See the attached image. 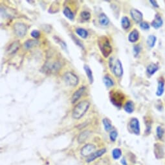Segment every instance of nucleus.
Listing matches in <instances>:
<instances>
[{
    "label": "nucleus",
    "mask_w": 165,
    "mask_h": 165,
    "mask_svg": "<svg viewBox=\"0 0 165 165\" xmlns=\"http://www.w3.org/2000/svg\"><path fill=\"white\" fill-rule=\"evenodd\" d=\"M90 103L87 100H82L78 102L73 110L72 117L76 120L80 119L90 108Z\"/></svg>",
    "instance_id": "obj_1"
},
{
    "label": "nucleus",
    "mask_w": 165,
    "mask_h": 165,
    "mask_svg": "<svg viewBox=\"0 0 165 165\" xmlns=\"http://www.w3.org/2000/svg\"><path fill=\"white\" fill-rule=\"evenodd\" d=\"M98 45L104 58H107V57H109L113 50L109 39L105 36L100 37L98 40Z\"/></svg>",
    "instance_id": "obj_2"
},
{
    "label": "nucleus",
    "mask_w": 165,
    "mask_h": 165,
    "mask_svg": "<svg viewBox=\"0 0 165 165\" xmlns=\"http://www.w3.org/2000/svg\"><path fill=\"white\" fill-rule=\"evenodd\" d=\"M124 95L119 91L112 90L110 93V99L111 102L115 107L120 108L122 106L123 102L124 100Z\"/></svg>",
    "instance_id": "obj_3"
},
{
    "label": "nucleus",
    "mask_w": 165,
    "mask_h": 165,
    "mask_svg": "<svg viewBox=\"0 0 165 165\" xmlns=\"http://www.w3.org/2000/svg\"><path fill=\"white\" fill-rule=\"evenodd\" d=\"M63 80L65 84L69 86L75 87L79 83V78L75 73L73 72H67L63 75Z\"/></svg>",
    "instance_id": "obj_4"
},
{
    "label": "nucleus",
    "mask_w": 165,
    "mask_h": 165,
    "mask_svg": "<svg viewBox=\"0 0 165 165\" xmlns=\"http://www.w3.org/2000/svg\"><path fill=\"white\" fill-rule=\"evenodd\" d=\"M14 31L16 35L18 37L23 38L25 36V34L27 33V28L26 25L21 23V22H17L15 23L14 25Z\"/></svg>",
    "instance_id": "obj_5"
},
{
    "label": "nucleus",
    "mask_w": 165,
    "mask_h": 165,
    "mask_svg": "<svg viewBox=\"0 0 165 165\" xmlns=\"http://www.w3.org/2000/svg\"><path fill=\"white\" fill-rule=\"evenodd\" d=\"M129 128L132 132L136 135H139L141 134L140 124L137 118H132L129 122Z\"/></svg>",
    "instance_id": "obj_6"
},
{
    "label": "nucleus",
    "mask_w": 165,
    "mask_h": 165,
    "mask_svg": "<svg viewBox=\"0 0 165 165\" xmlns=\"http://www.w3.org/2000/svg\"><path fill=\"white\" fill-rule=\"evenodd\" d=\"M112 72L113 73V74L115 75V77L120 78L123 75V67L121 62H120V60H117L116 62L114 63L113 67L112 68Z\"/></svg>",
    "instance_id": "obj_7"
},
{
    "label": "nucleus",
    "mask_w": 165,
    "mask_h": 165,
    "mask_svg": "<svg viewBox=\"0 0 165 165\" xmlns=\"http://www.w3.org/2000/svg\"><path fill=\"white\" fill-rule=\"evenodd\" d=\"M61 68L60 63L59 62H53V63H47L46 64L43 66V69H44V72L45 73H52L56 72L59 70V69Z\"/></svg>",
    "instance_id": "obj_8"
},
{
    "label": "nucleus",
    "mask_w": 165,
    "mask_h": 165,
    "mask_svg": "<svg viewBox=\"0 0 165 165\" xmlns=\"http://www.w3.org/2000/svg\"><path fill=\"white\" fill-rule=\"evenodd\" d=\"M96 150V147L93 144H87L82 148L80 154L84 157H88L91 154L94 153Z\"/></svg>",
    "instance_id": "obj_9"
},
{
    "label": "nucleus",
    "mask_w": 165,
    "mask_h": 165,
    "mask_svg": "<svg viewBox=\"0 0 165 165\" xmlns=\"http://www.w3.org/2000/svg\"><path fill=\"white\" fill-rule=\"evenodd\" d=\"M130 15H131L133 20L137 23H141L143 20V14L137 9H132L130 11Z\"/></svg>",
    "instance_id": "obj_10"
},
{
    "label": "nucleus",
    "mask_w": 165,
    "mask_h": 165,
    "mask_svg": "<svg viewBox=\"0 0 165 165\" xmlns=\"http://www.w3.org/2000/svg\"><path fill=\"white\" fill-rule=\"evenodd\" d=\"M85 89L86 88H85V86H82L80 88H78V90L73 94V96L71 97V100L72 104L76 103L79 99H80L81 97L82 96V95H83L85 92Z\"/></svg>",
    "instance_id": "obj_11"
},
{
    "label": "nucleus",
    "mask_w": 165,
    "mask_h": 165,
    "mask_svg": "<svg viewBox=\"0 0 165 165\" xmlns=\"http://www.w3.org/2000/svg\"><path fill=\"white\" fill-rule=\"evenodd\" d=\"M106 148H103V149H100V150L95 151L94 153H93L92 154H91L90 156H88L87 159H86V162L87 163H90V162L94 161L95 159H96L97 158H98L102 156L103 154H104L106 153Z\"/></svg>",
    "instance_id": "obj_12"
},
{
    "label": "nucleus",
    "mask_w": 165,
    "mask_h": 165,
    "mask_svg": "<svg viewBox=\"0 0 165 165\" xmlns=\"http://www.w3.org/2000/svg\"><path fill=\"white\" fill-rule=\"evenodd\" d=\"M154 154H155V156L157 159H160L163 158L164 157V150H163V148L162 146L159 144V143H155L154 145Z\"/></svg>",
    "instance_id": "obj_13"
},
{
    "label": "nucleus",
    "mask_w": 165,
    "mask_h": 165,
    "mask_svg": "<svg viewBox=\"0 0 165 165\" xmlns=\"http://www.w3.org/2000/svg\"><path fill=\"white\" fill-rule=\"evenodd\" d=\"M163 25V20L162 19L161 16L159 14H155L154 20L152 21L151 25L155 29H158V28H161Z\"/></svg>",
    "instance_id": "obj_14"
},
{
    "label": "nucleus",
    "mask_w": 165,
    "mask_h": 165,
    "mask_svg": "<svg viewBox=\"0 0 165 165\" xmlns=\"http://www.w3.org/2000/svg\"><path fill=\"white\" fill-rule=\"evenodd\" d=\"M20 47V43L19 41H16V42H12L10 46H9L7 49V53L9 55H12L18 51Z\"/></svg>",
    "instance_id": "obj_15"
},
{
    "label": "nucleus",
    "mask_w": 165,
    "mask_h": 165,
    "mask_svg": "<svg viewBox=\"0 0 165 165\" xmlns=\"http://www.w3.org/2000/svg\"><path fill=\"white\" fill-rule=\"evenodd\" d=\"M159 66L157 64L151 63L147 66V73L149 77H151V76H153L159 70Z\"/></svg>",
    "instance_id": "obj_16"
},
{
    "label": "nucleus",
    "mask_w": 165,
    "mask_h": 165,
    "mask_svg": "<svg viewBox=\"0 0 165 165\" xmlns=\"http://www.w3.org/2000/svg\"><path fill=\"white\" fill-rule=\"evenodd\" d=\"M139 38V31L135 28L130 32L128 35V40L131 43L137 42Z\"/></svg>",
    "instance_id": "obj_17"
},
{
    "label": "nucleus",
    "mask_w": 165,
    "mask_h": 165,
    "mask_svg": "<svg viewBox=\"0 0 165 165\" xmlns=\"http://www.w3.org/2000/svg\"><path fill=\"white\" fill-rule=\"evenodd\" d=\"M91 134V132L88 130H85V131L82 132L80 133V135L78 137V142L79 144H82L87 140V139L90 137Z\"/></svg>",
    "instance_id": "obj_18"
},
{
    "label": "nucleus",
    "mask_w": 165,
    "mask_h": 165,
    "mask_svg": "<svg viewBox=\"0 0 165 165\" xmlns=\"http://www.w3.org/2000/svg\"><path fill=\"white\" fill-rule=\"evenodd\" d=\"M84 71L85 72V74L87 75V77L88 78V80L90 82V83L92 84L94 82L93 75V71H92L91 69L90 68V66L87 65H84Z\"/></svg>",
    "instance_id": "obj_19"
},
{
    "label": "nucleus",
    "mask_w": 165,
    "mask_h": 165,
    "mask_svg": "<svg viewBox=\"0 0 165 165\" xmlns=\"http://www.w3.org/2000/svg\"><path fill=\"white\" fill-rule=\"evenodd\" d=\"M134 103L132 102V100H128L125 103L124 106V110L126 113L129 114H131L134 112Z\"/></svg>",
    "instance_id": "obj_20"
},
{
    "label": "nucleus",
    "mask_w": 165,
    "mask_h": 165,
    "mask_svg": "<svg viewBox=\"0 0 165 165\" xmlns=\"http://www.w3.org/2000/svg\"><path fill=\"white\" fill-rule=\"evenodd\" d=\"M164 82L163 79L161 78L158 81L156 95L158 97H161L164 93Z\"/></svg>",
    "instance_id": "obj_21"
},
{
    "label": "nucleus",
    "mask_w": 165,
    "mask_h": 165,
    "mask_svg": "<svg viewBox=\"0 0 165 165\" xmlns=\"http://www.w3.org/2000/svg\"><path fill=\"white\" fill-rule=\"evenodd\" d=\"M98 21L102 26H107L110 23V19L104 13H101L98 16Z\"/></svg>",
    "instance_id": "obj_22"
},
{
    "label": "nucleus",
    "mask_w": 165,
    "mask_h": 165,
    "mask_svg": "<svg viewBox=\"0 0 165 165\" xmlns=\"http://www.w3.org/2000/svg\"><path fill=\"white\" fill-rule=\"evenodd\" d=\"M39 42L37 40H28L23 44L24 47L26 49H29L38 45Z\"/></svg>",
    "instance_id": "obj_23"
},
{
    "label": "nucleus",
    "mask_w": 165,
    "mask_h": 165,
    "mask_svg": "<svg viewBox=\"0 0 165 165\" xmlns=\"http://www.w3.org/2000/svg\"><path fill=\"white\" fill-rule=\"evenodd\" d=\"M63 14L66 18H68L69 20H74L75 14L71 11V9L69 7H65V9H63Z\"/></svg>",
    "instance_id": "obj_24"
},
{
    "label": "nucleus",
    "mask_w": 165,
    "mask_h": 165,
    "mask_svg": "<svg viewBox=\"0 0 165 165\" xmlns=\"http://www.w3.org/2000/svg\"><path fill=\"white\" fill-rule=\"evenodd\" d=\"M121 25L123 29L128 30L131 27V22L127 16H123L121 20Z\"/></svg>",
    "instance_id": "obj_25"
},
{
    "label": "nucleus",
    "mask_w": 165,
    "mask_h": 165,
    "mask_svg": "<svg viewBox=\"0 0 165 165\" xmlns=\"http://www.w3.org/2000/svg\"><path fill=\"white\" fill-rule=\"evenodd\" d=\"M75 32L79 36L81 37L82 38H83V39L87 38L88 36V32L86 29H85V28H77V29H76Z\"/></svg>",
    "instance_id": "obj_26"
},
{
    "label": "nucleus",
    "mask_w": 165,
    "mask_h": 165,
    "mask_svg": "<svg viewBox=\"0 0 165 165\" xmlns=\"http://www.w3.org/2000/svg\"><path fill=\"white\" fill-rule=\"evenodd\" d=\"M103 82H104V85H105L107 87H112V86H113L114 84H115L113 79L108 75L104 76L103 78Z\"/></svg>",
    "instance_id": "obj_27"
},
{
    "label": "nucleus",
    "mask_w": 165,
    "mask_h": 165,
    "mask_svg": "<svg viewBox=\"0 0 165 165\" xmlns=\"http://www.w3.org/2000/svg\"><path fill=\"white\" fill-rule=\"evenodd\" d=\"M102 123L104 127V129L106 132H110V130H112L113 128V126L112 124V122L111 120L107 118H104L102 120Z\"/></svg>",
    "instance_id": "obj_28"
},
{
    "label": "nucleus",
    "mask_w": 165,
    "mask_h": 165,
    "mask_svg": "<svg viewBox=\"0 0 165 165\" xmlns=\"http://www.w3.org/2000/svg\"><path fill=\"white\" fill-rule=\"evenodd\" d=\"M156 41H157L156 36L154 35H150L147 38V43L149 47H150V48H153L155 45Z\"/></svg>",
    "instance_id": "obj_29"
},
{
    "label": "nucleus",
    "mask_w": 165,
    "mask_h": 165,
    "mask_svg": "<svg viewBox=\"0 0 165 165\" xmlns=\"http://www.w3.org/2000/svg\"><path fill=\"white\" fill-rule=\"evenodd\" d=\"M122 155V151L119 148H115L112 151V156L114 159H118Z\"/></svg>",
    "instance_id": "obj_30"
},
{
    "label": "nucleus",
    "mask_w": 165,
    "mask_h": 165,
    "mask_svg": "<svg viewBox=\"0 0 165 165\" xmlns=\"http://www.w3.org/2000/svg\"><path fill=\"white\" fill-rule=\"evenodd\" d=\"M156 134H157V137H158L159 139H163L164 134V130L161 126H158L157 127Z\"/></svg>",
    "instance_id": "obj_31"
},
{
    "label": "nucleus",
    "mask_w": 165,
    "mask_h": 165,
    "mask_svg": "<svg viewBox=\"0 0 165 165\" xmlns=\"http://www.w3.org/2000/svg\"><path fill=\"white\" fill-rule=\"evenodd\" d=\"M80 17L84 21H87L91 18V13L90 12L84 11L81 12L80 13Z\"/></svg>",
    "instance_id": "obj_32"
},
{
    "label": "nucleus",
    "mask_w": 165,
    "mask_h": 165,
    "mask_svg": "<svg viewBox=\"0 0 165 165\" xmlns=\"http://www.w3.org/2000/svg\"><path fill=\"white\" fill-rule=\"evenodd\" d=\"M71 38H72V39H73V40L74 41V42L77 44V46H79L80 47H81L82 49H84V44L82 43V42H81V41L79 40V39H78L77 37H76L73 34H71Z\"/></svg>",
    "instance_id": "obj_33"
},
{
    "label": "nucleus",
    "mask_w": 165,
    "mask_h": 165,
    "mask_svg": "<svg viewBox=\"0 0 165 165\" xmlns=\"http://www.w3.org/2000/svg\"><path fill=\"white\" fill-rule=\"evenodd\" d=\"M54 38L55 39V41H56V42L60 44V46L62 47V48L63 49H65V50L66 49V50H67V44H66V43L65 42H63L62 40L60 39L58 37H55H55H54Z\"/></svg>",
    "instance_id": "obj_34"
},
{
    "label": "nucleus",
    "mask_w": 165,
    "mask_h": 165,
    "mask_svg": "<svg viewBox=\"0 0 165 165\" xmlns=\"http://www.w3.org/2000/svg\"><path fill=\"white\" fill-rule=\"evenodd\" d=\"M139 26H140V28H141V29L144 30V31H148L150 29V24H149L147 21H142L141 23H139Z\"/></svg>",
    "instance_id": "obj_35"
},
{
    "label": "nucleus",
    "mask_w": 165,
    "mask_h": 165,
    "mask_svg": "<svg viewBox=\"0 0 165 165\" xmlns=\"http://www.w3.org/2000/svg\"><path fill=\"white\" fill-rule=\"evenodd\" d=\"M133 51H134V56L135 57L138 56V55H139V53H140L141 50V47L139 45H135L134 46V48H133Z\"/></svg>",
    "instance_id": "obj_36"
},
{
    "label": "nucleus",
    "mask_w": 165,
    "mask_h": 165,
    "mask_svg": "<svg viewBox=\"0 0 165 165\" xmlns=\"http://www.w3.org/2000/svg\"><path fill=\"white\" fill-rule=\"evenodd\" d=\"M117 136H118V132L115 131V130L111 132V133L110 134V140L112 141V142H115L116 141Z\"/></svg>",
    "instance_id": "obj_37"
},
{
    "label": "nucleus",
    "mask_w": 165,
    "mask_h": 165,
    "mask_svg": "<svg viewBox=\"0 0 165 165\" xmlns=\"http://www.w3.org/2000/svg\"><path fill=\"white\" fill-rule=\"evenodd\" d=\"M31 36L34 38V40L39 38L40 37V32L38 30H33L31 33Z\"/></svg>",
    "instance_id": "obj_38"
},
{
    "label": "nucleus",
    "mask_w": 165,
    "mask_h": 165,
    "mask_svg": "<svg viewBox=\"0 0 165 165\" xmlns=\"http://www.w3.org/2000/svg\"><path fill=\"white\" fill-rule=\"evenodd\" d=\"M150 4H151V5L154 6V7H155V8H159V5L157 4V3L156 1H154V0H150Z\"/></svg>",
    "instance_id": "obj_39"
},
{
    "label": "nucleus",
    "mask_w": 165,
    "mask_h": 165,
    "mask_svg": "<svg viewBox=\"0 0 165 165\" xmlns=\"http://www.w3.org/2000/svg\"><path fill=\"white\" fill-rule=\"evenodd\" d=\"M121 163L122 164V165H127V162L126 160L125 159V158H123L121 160Z\"/></svg>",
    "instance_id": "obj_40"
}]
</instances>
